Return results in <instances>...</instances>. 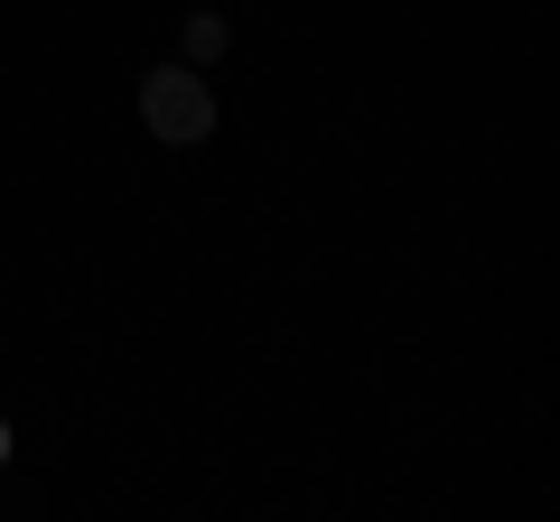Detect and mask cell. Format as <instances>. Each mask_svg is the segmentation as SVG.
Wrapping results in <instances>:
<instances>
[{
    "instance_id": "1",
    "label": "cell",
    "mask_w": 560,
    "mask_h": 522,
    "mask_svg": "<svg viewBox=\"0 0 560 522\" xmlns=\"http://www.w3.org/2000/svg\"><path fill=\"white\" fill-rule=\"evenodd\" d=\"M150 121H160L168 141H197V131H206V94L187 75H160V84H150Z\"/></svg>"
},
{
    "instance_id": "2",
    "label": "cell",
    "mask_w": 560,
    "mask_h": 522,
    "mask_svg": "<svg viewBox=\"0 0 560 522\" xmlns=\"http://www.w3.org/2000/svg\"><path fill=\"white\" fill-rule=\"evenodd\" d=\"M0 458H10V429H0Z\"/></svg>"
}]
</instances>
